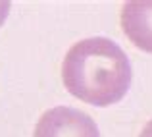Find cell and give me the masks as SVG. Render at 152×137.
<instances>
[{
  "label": "cell",
  "mask_w": 152,
  "mask_h": 137,
  "mask_svg": "<svg viewBox=\"0 0 152 137\" xmlns=\"http://www.w3.org/2000/svg\"><path fill=\"white\" fill-rule=\"evenodd\" d=\"M139 137H152V120L146 124L145 127H142V131H141V135H139Z\"/></svg>",
  "instance_id": "5"
},
{
  "label": "cell",
  "mask_w": 152,
  "mask_h": 137,
  "mask_svg": "<svg viewBox=\"0 0 152 137\" xmlns=\"http://www.w3.org/2000/svg\"><path fill=\"white\" fill-rule=\"evenodd\" d=\"M8 14H10V2H0V25L6 21Z\"/></svg>",
  "instance_id": "4"
},
{
  "label": "cell",
  "mask_w": 152,
  "mask_h": 137,
  "mask_svg": "<svg viewBox=\"0 0 152 137\" xmlns=\"http://www.w3.org/2000/svg\"><path fill=\"white\" fill-rule=\"evenodd\" d=\"M62 79L69 95L93 106H110L127 95L133 70L118 43L91 37L75 43L62 64Z\"/></svg>",
  "instance_id": "1"
},
{
  "label": "cell",
  "mask_w": 152,
  "mask_h": 137,
  "mask_svg": "<svg viewBox=\"0 0 152 137\" xmlns=\"http://www.w3.org/2000/svg\"><path fill=\"white\" fill-rule=\"evenodd\" d=\"M33 137H100V131L89 114L71 106H56L39 118Z\"/></svg>",
  "instance_id": "2"
},
{
  "label": "cell",
  "mask_w": 152,
  "mask_h": 137,
  "mask_svg": "<svg viewBox=\"0 0 152 137\" xmlns=\"http://www.w3.org/2000/svg\"><path fill=\"white\" fill-rule=\"evenodd\" d=\"M121 29L137 48L152 54V0H135L123 4Z\"/></svg>",
  "instance_id": "3"
}]
</instances>
